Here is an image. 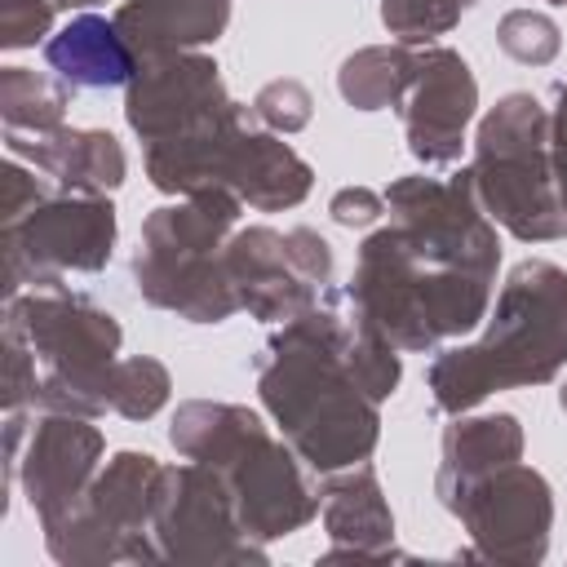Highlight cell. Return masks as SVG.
I'll return each mask as SVG.
<instances>
[{"label": "cell", "instance_id": "cell-20", "mask_svg": "<svg viewBox=\"0 0 567 567\" xmlns=\"http://www.w3.org/2000/svg\"><path fill=\"white\" fill-rule=\"evenodd\" d=\"M323 523H328V536L350 540V554H381V545L390 540L394 523H390V509L381 501L377 474L368 465H359L350 478H332L328 483Z\"/></svg>", "mask_w": 567, "mask_h": 567}, {"label": "cell", "instance_id": "cell-2", "mask_svg": "<svg viewBox=\"0 0 567 567\" xmlns=\"http://www.w3.org/2000/svg\"><path fill=\"white\" fill-rule=\"evenodd\" d=\"M257 390L315 470L354 465L377 443V399L346 363L319 301L270 337L257 363Z\"/></svg>", "mask_w": 567, "mask_h": 567}, {"label": "cell", "instance_id": "cell-23", "mask_svg": "<svg viewBox=\"0 0 567 567\" xmlns=\"http://www.w3.org/2000/svg\"><path fill=\"white\" fill-rule=\"evenodd\" d=\"M168 399V372L155 359H120L106 372V408L142 421L151 412H159V403Z\"/></svg>", "mask_w": 567, "mask_h": 567}, {"label": "cell", "instance_id": "cell-27", "mask_svg": "<svg viewBox=\"0 0 567 567\" xmlns=\"http://www.w3.org/2000/svg\"><path fill=\"white\" fill-rule=\"evenodd\" d=\"M53 0H4L0 9V31H4V49H22L35 44L49 22H53Z\"/></svg>", "mask_w": 567, "mask_h": 567}, {"label": "cell", "instance_id": "cell-3", "mask_svg": "<svg viewBox=\"0 0 567 567\" xmlns=\"http://www.w3.org/2000/svg\"><path fill=\"white\" fill-rule=\"evenodd\" d=\"M567 363V270L554 261H518L496 297L492 323L474 346L430 363L439 412H465L492 390L540 385Z\"/></svg>", "mask_w": 567, "mask_h": 567}, {"label": "cell", "instance_id": "cell-17", "mask_svg": "<svg viewBox=\"0 0 567 567\" xmlns=\"http://www.w3.org/2000/svg\"><path fill=\"white\" fill-rule=\"evenodd\" d=\"M226 22H230L226 0H124L115 9V27L142 62L159 53H177L186 44L217 40Z\"/></svg>", "mask_w": 567, "mask_h": 567}, {"label": "cell", "instance_id": "cell-15", "mask_svg": "<svg viewBox=\"0 0 567 567\" xmlns=\"http://www.w3.org/2000/svg\"><path fill=\"white\" fill-rule=\"evenodd\" d=\"M217 186L235 190L239 199H248L261 213H275V208H292L306 199L310 164L292 146L275 142L270 133H257L252 120H244L221 151Z\"/></svg>", "mask_w": 567, "mask_h": 567}, {"label": "cell", "instance_id": "cell-19", "mask_svg": "<svg viewBox=\"0 0 567 567\" xmlns=\"http://www.w3.org/2000/svg\"><path fill=\"white\" fill-rule=\"evenodd\" d=\"M523 452V430L509 412L501 416H474V421H456L447 434H443V470H439V496L443 505L470 487L474 478L518 461Z\"/></svg>", "mask_w": 567, "mask_h": 567}, {"label": "cell", "instance_id": "cell-6", "mask_svg": "<svg viewBox=\"0 0 567 567\" xmlns=\"http://www.w3.org/2000/svg\"><path fill=\"white\" fill-rule=\"evenodd\" d=\"M4 332L18 337L31 359L49 372L35 390V403L66 416L106 412V372L120 350L115 315L97 310L89 297L66 292L58 279L35 284L31 297H9Z\"/></svg>", "mask_w": 567, "mask_h": 567}, {"label": "cell", "instance_id": "cell-4", "mask_svg": "<svg viewBox=\"0 0 567 567\" xmlns=\"http://www.w3.org/2000/svg\"><path fill=\"white\" fill-rule=\"evenodd\" d=\"M173 447L226 478L239 523L252 536H288L319 514V501L301 483V470L248 408L204 399L182 403L173 416Z\"/></svg>", "mask_w": 567, "mask_h": 567}, {"label": "cell", "instance_id": "cell-12", "mask_svg": "<svg viewBox=\"0 0 567 567\" xmlns=\"http://www.w3.org/2000/svg\"><path fill=\"white\" fill-rule=\"evenodd\" d=\"M230 97L221 89L217 62L199 58V53H159L146 58L128 84V102L124 115L133 124V133L151 146L164 137H177L204 120H213L217 111H226Z\"/></svg>", "mask_w": 567, "mask_h": 567}, {"label": "cell", "instance_id": "cell-13", "mask_svg": "<svg viewBox=\"0 0 567 567\" xmlns=\"http://www.w3.org/2000/svg\"><path fill=\"white\" fill-rule=\"evenodd\" d=\"M474 106H478V84L461 53L452 49L416 53V75L399 102L412 155L425 164H452L461 155Z\"/></svg>", "mask_w": 567, "mask_h": 567}, {"label": "cell", "instance_id": "cell-26", "mask_svg": "<svg viewBox=\"0 0 567 567\" xmlns=\"http://www.w3.org/2000/svg\"><path fill=\"white\" fill-rule=\"evenodd\" d=\"M310 93H306V84L301 80H275V84H266L257 97H252V115L261 120V124H270L275 133H297V128H306L310 124Z\"/></svg>", "mask_w": 567, "mask_h": 567}, {"label": "cell", "instance_id": "cell-30", "mask_svg": "<svg viewBox=\"0 0 567 567\" xmlns=\"http://www.w3.org/2000/svg\"><path fill=\"white\" fill-rule=\"evenodd\" d=\"M558 403H563V412H567V385H563V394H558Z\"/></svg>", "mask_w": 567, "mask_h": 567}, {"label": "cell", "instance_id": "cell-24", "mask_svg": "<svg viewBox=\"0 0 567 567\" xmlns=\"http://www.w3.org/2000/svg\"><path fill=\"white\" fill-rule=\"evenodd\" d=\"M474 0H385L381 4V22L390 27V35H399L403 44L416 40H434L443 31H452V22L470 9Z\"/></svg>", "mask_w": 567, "mask_h": 567}, {"label": "cell", "instance_id": "cell-7", "mask_svg": "<svg viewBox=\"0 0 567 567\" xmlns=\"http://www.w3.org/2000/svg\"><path fill=\"white\" fill-rule=\"evenodd\" d=\"M474 195L518 239H563L567 204L549 159V115L532 93H509L478 124Z\"/></svg>", "mask_w": 567, "mask_h": 567}, {"label": "cell", "instance_id": "cell-11", "mask_svg": "<svg viewBox=\"0 0 567 567\" xmlns=\"http://www.w3.org/2000/svg\"><path fill=\"white\" fill-rule=\"evenodd\" d=\"M151 532L164 540L159 554L168 558H257L252 545H235V532H244L235 496L226 478L204 461L164 470V492Z\"/></svg>", "mask_w": 567, "mask_h": 567}, {"label": "cell", "instance_id": "cell-28", "mask_svg": "<svg viewBox=\"0 0 567 567\" xmlns=\"http://www.w3.org/2000/svg\"><path fill=\"white\" fill-rule=\"evenodd\" d=\"M328 213H332L341 226H368V221H377V217L385 213V195H377V190H368V186H346V190L332 195Z\"/></svg>", "mask_w": 567, "mask_h": 567}, {"label": "cell", "instance_id": "cell-18", "mask_svg": "<svg viewBox=\"0 0 567 567\" xmlns=\"http://www.w3.org/2000/svg\"><path fill=\"white\" fill-rule=\"evenodd\" d=\"M49 66L75 84V89H115L128 84L137 75V53L133 44L120 35L115 18H97V13H80L71 18L49 44H44Z\"/></svg>", "mask_w": 567, "mask_h": 567}, {"label": "cell", "instance_id": "cell-16", "mask_svg": "<svg viewBox=\"0 0 567 567\" xmlns=\"http://www.w3.org/2000/svg\"><path fill=\"white\" fill-rule=\"evenodd\" d=\"M9 151L13 155L27 151L31 164L71 195H106L124 182V151L111 133L97 128H49L35 133V142L9 133Z\"/></svg>", "mask_w": 567, "mask_h": 567}, {"label": "cell", "instance_id": "cell-29", "mask_svg": "<svg viewBox=\"0 0 567 567\" xmlns=\"http://www.w3.org/2000/svg\"><path fill=\"white\" fill-rule=\"evenodd\" d=\"M549 159H554V177L567 204V84H558V111L549 115Z\"/></svg>", "mask_w": 567, "mask_h": 567}, {"label": "cell", "instance_id": "cell-25", "mask_svg": "<svg viewBox=\"0 0 567 567\" xmlns=\"http://www.w3.org/2000/svg\"><path fill=\"white\" fill-rule=\"evenodd\" d=\"M496 40H501V49L514 58V62H523V66H545V62H554V53H558V27L545 18V13H532V9H514V13H505L501 18V27H496Z\"/></svg>", "mask_w": 567, "mask_h": 567}, {"label": "cell", "instance_id": "cell-22", "mask_svg": "<svg viewBox=\"0 0 567 567\" xmlns=\"http://www.w3.org/2000/svg\"><path fill=\"white\" fill-rule=\"evenodd\" d=\"M62 111H66V89L27 71V66H4L0 71V115H4V128L18 133V128H35V133H49V128H62Z\"/></svg>", "mask_w": 567, "mask_h": 567}, {"label": "cell", "instance_id": "cell-8", "mask_svg": "<svg viewBox=\"0 0 567 567\" xmlns=\"http://www.w3.org/2000/svg\"><path fill=\"white\" fill-rule=\"evenodd\" d=\"M226 275L239 306L266 323H292L332 284V248L323 235L297 226L288 235L270 226L239 230L226 244Z\"/></svg>", "mask_w": 567, "mask_h": 567}, {"label": "cell", "instance_id": "cell-9", "mask_svg": "<svg viewBox=\"0 0 567 567\" xmlns=\"http://www.w3.org/2000/svg\"><path fill=\"white\" fill-rule=\"evenodd\" d=\"M115 244V208L102 195L40 199L18 221H4L9 297L22 284H53L62 270H102Z\"/></svg>", "mask_w": 567, "mask_h": 567}, {"label": "cell", "instance_id": "cell-14", "mask_svg": "<svg viewBox=\"0 0 567 567\" xmlns=\"http://www.w3.org/2000/svg\"><path fill=\"white\" fill-rule=\"evenodd\" d=\"M102 452V434L84 425V416L53 412L31 434L27 452V501L40 509V518H53L71 509L84 496V483L93 474V461Z\"/></svg>", "mask_w": 567, "mask_h": 567}, {"label": "cell", "instance_id": "cell-1", "mask_svg": "<svg viewBox=\"0 0 567 567\" xmlns=\"http://www.w3.org/2000/svg\"><path fill=\"white\" fill-rule=\"evenodd\" d=\"M394 221L359 248L354 301L403 350H434L478 328L501 244L474 195V177H403L385 190Z\"/></svg>", "mask_w": 567, "mask_h": 567}, {"label": "cell", "instance_id": "cell-31", "mask_svg": "<svg viewBox=\"0 0 567 567\" xmlns=\"http://www.w3.org/2000/svg\"><path fill=\"white\" fill-rule=\"evenodd\" d=\"M75 4H93V0H75Z\"/></svg>", "mask_w": 567, "mask_h": 567}, {"label": "cell", "instance_id": "cell-10", "mask_svg": "<svg viewBox=\"0 0 567 567\" xmlns=\"http://www.w3.org/2000/svg\"><path fill=\"white\" fill-rule=\"evenodd\" d=\"M447 509L470 527V536L483 545L492 558L509 563H536L545 554V532H549V487L536 470L527 465H501L470 487H461Z\"/></svg>", "mask_w": 567, "mask_h": 567}, {"label": "cell", "instance_id": "cell-21", "mask_svg": "<svg viewBox=\"0 0 567 567\" xmlns=\"http://www.w3.org/2000/svg\"><path fill=\"white\" fill-rule=\"evenodd\" d=\"M412 75H416V53L408 44H377V49H359L354 58H346L337 89L350 106L381 111V106L403 102Z\"/></svg>", "mask_w": 567, "mask_h": 567}, {"label": "cell", "instance_id": "cell-5", "mask_svg": "<svg viewBox=\"0 0 567 567\" xmlns=\"http://www.w3.org/2000/svg\"><path fill=\"white\" fill-rule=\"evenodd\" d=\"M235 190H199L186 204L155 208L133 257L137 288L151 306H164L190 323H221L239 310L226 275V230L239 221Z\"/></svg>", "mask_w": 567, "mask_h": 567}]
</instances>
